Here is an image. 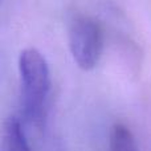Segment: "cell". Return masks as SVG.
<instances>
[{
	"mask_svg": "<svg viewBox=\"0 0 151 151\" xmlns=\"http://www.w3.org/2000/svg\"><path fill=\"white\" fill-rule=\"evenodd\" d=\"M109 151H139L135 137L127 126L117 123L111 127L109 138Z\"/></svg>",
	"mask_w": 151,
	"mask_h": 151,
	"instance_id": "277c9868",
	"label": "cell"
},
{
	"mask_svg": "<svg viewBox=\"0 0 151 151\" xmlns=\"http://www.w3.org/2000/svg\"><path fill=\"white\" fill-rule=\"evenodd\" d=\"M69 49L78 68H96L104 52V31L98 21L89 16L76 17L69 28Z\"/></svg>",
	"mask_w": 151,
	"mask_h": 151,
	"instance_id": "7a4b0ae2",
	"label": "cell"
},
{
	"mask_svg": "<svg viewBox=\"0 0 151 151\" xmlns=\"http://www.w3.org/2000/svg\"><path fill=\"white\" fill-rule=\"evenodd\" d=\"M1 151H31L21 122L9 117L4 123L1 137Z\"/></svg>",
	"mask_w": 151,
	"mask_h": 151,
	"instance_id": "3957f363",
	"label": "cell"
},
{
	"mask_svg": "<svg viewBox=\"0 0 151 151\" xmlns=\"http://www.w3.org/2000/svg\"><path fill=\"white\" fill-rule=\"evenodd\" d=\"M17 68L24 119L35 129H42L47 121L50 91L49 65L39 49L25 48L19 55Z\"/></svg>",
	"mask_w": 151,
	"mask_h": 151,
	"instance_id": "6da1fadb",
	"label": "cell"
}]
</instances>
